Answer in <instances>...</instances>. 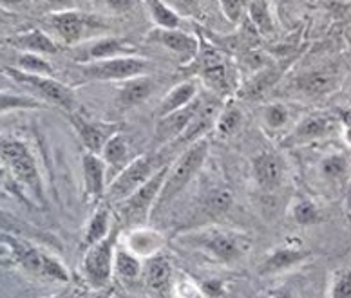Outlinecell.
<instances>
[{"label": "cell", "mask_w": 351, "mask_h": 298, "mask_svg": "<svg viewBox=\"0 0 351 298\" xmlns=\"http://www.w3.org/2000/svg\"><path fill=\"white\" fill-rule=\"evenodd\" d=\"M232 204V194L226 188H217L212 190L208 197L205 201V210L206 214L216 217V215L226 214V210L230 208Z\"/></svg>", "instance_id": "33"}, {"label": "cell", "mask_w": 351, "mask_h": 298, "mask_svg": "<svg viewBox=\"0 0 351 298\" xmlns=\"http://www.w3.org/2000/svg\"><path fill=\"white\" fill-rule=\"evenodd\" d=\"M330 298H351V268L337 269L330 286Z\"/></svg>", "instance_id": "36"}, {"label": "cell", "mask_w": 351, "mask_h": 298, "mask_svg": "<svg viewBox=\"0 0 351 298\" xmlns=\"http://www.w3.org/2000/svg\"><path fill=\"white\" fill-rule=\"evenodd\" d=\"M167 4L171 5V10H174L178 15L185 16H199L201 5L199 0H165Z\"/></svg>", "instance_id": "40"}, {"label": "cell", "mask_w": 351, "mask_h": 298, "mask_svg": "<svg viewBox=\"0 0 351 298\" xmlns=\"http://www.w3.org/2000/svg\"><path fill=\"white\" fill-rule=\"evenodd\" d=\"M101 154H104L106 163H109L110 166H121V164L125 163L127 154H129L125 138L120 134L112 136L106 143L104 150H101Z\"/></svg>", "instance_id": "30"}, {"label": "cell", "mask_w": 351, "mask_h": 298, "mask_svg": "<svg viewBox=\"0 0 351 298\" xmlns=\"http://www.w3.org/2000/svg\"><path fill=\"white\" fill-rule=\"evenodd\" d=\"M0 71L5 76H10L13 82L29 87L31 90L38 92L42 98L51 101V103L58 105L62 109L73 110V107H75V95H73V90L67 85L60 84L58 79L42 75H31V73H24V71L16 69V67H10V65H0Z\"/></svg>", "instance_id": "5"}, {"label": "cell", "mask_w": 351, "mask_h": 298, "mask_svg": "<svg viewBox=\"0 0 351 298\" xmlns=\"http://www.w3.org/2000/svg\"><path fill=\"white\" fill-rule=\"evenodd\" d=\"M2 18H5V16H4V13H2V10H0V20Z\"/></svg>", "instance_id": "51"}, {"label": "cell", "mask_w": 351, "mask_h": 298, "mask_svg": "<svg viewBox=\"0 0 351 298\" xmlns=\"http://www.w3.org/2000/svg\"><path fill=\"white\" fill-rule=\"evenodd\" d=\"M254 174L263 188L274 190L282 183L285 163L276 152H261L254 159Z\"/></svg>", "instance_id": "14"}, {"label": "cell", "mask_w": 351, "mask_h": 298, "mask_svg": "<svg viewBox=\"0 0 351 298\" xmlns=\"http://www.w3.org/2000/svg\"><path fill=\"white\" fill-rule=\"evenodd\" d=\"M197 89L196 84L194 82H183V84H178L176 87H172L169 90V95L163 98V101L160 103V118L163 116L171 114L174 110L181 109V107H185L191 101L196 99Z\"/></svg>", "instance_id": "21"}, {"label": "cell", "mask_w": 351, "mask_h": 298, "mask_svg": "<svg viewBox=\"0 0 351 298\" xmlns=\"http://www.w3.org/2000/svg\"><path fill=\"white\" fill-rule=\"evenodd\" d=\"M337 121L330 114H311L302 119L301 123L297 125L293 132L288 136L286 145L295 143H306V141H315V139L326 138L335 130Z\"/></svg>", "instance_id": "12"}, {"label": "cell", "mask_w": 351, "mask_h": 298, "mask_svg": "<svg viewBox=\"0 0 351 298\" xmlns=\"http://www.w3.org/2000/svg\"><path fill=\"white\" fill-rule=\"evenodd\" d=\"M219 4L228 22L237 24L241 20L245 10L248 8V4H250V0H219Z\"/></svg>", "instance_id": "39"}, {"label": "cell", "mask_w": 351, "mask_h": 298, "mask_svg": "<svg viewBox=\"0 0 351 298\" xmlns=\"http://www.w3.org/2000/svg\"><path fill=\"white\" fill-rule=\"evenodd\" d=\"M107 4L112 8L114 11H127L131 10L134 0H107Z\"/></svg>", "instance_id": "43"}, {"label": "cell", "mask_w": 351, "mask_h": 298, "mask_svg": "<svg viewBox=\"0 0 351 298\" xmlns=\"http://www.w3.org/2000/svg\"><path fill=\"white\" fill-rule=\"evenodd\" d=\"M271 298H293L290 293H286V291H276V293L271 295Z\"/></svg>", "instance_id": "47"}, {"label": "cell", "mask_w": 351, "mask_h": 298, "mask_svg": "<svg viewBox=\"0 0 351 298\" xmlns=\"http://www.w3.org/2000/svg\"><path fill=\"white\" fill-rule=\"evenodd\" d=\"M109 234V210L101 206V208L96 210V214L93 215V219L87 224L86 235H84V248L87 249L90 246H95L100 240H104Z\"/></svg>", "instance_id": "25"}, {"label": "cell", "mask_w": 351, "mask_h": 298, "mask_svg": "<svg viewBox=\"0 0 351 298\" xmlns=\"http://www.w3.org/2000/svg\"><path fill=\"white\" fill-rule=\"evenodd\" d=\"M171 166H161L141 188H138L134 194L125 201H121V215L129 224L145 223V219L152 214L154 204L160 197V192L165 184V179L169 175Z\"/></svg>", "instance_id": "7"}, {"label": "cell", "mask_w": 351, "mask_h": 298, "mask_svg": "<svg viewBox=\"0 0 351 298\" xmlns=\"http://www.w3.org/2000/svg\"><path fill=\"white\" fill-rule=\"evenodd\" d=\"M44 107L40 99L27 95H16L10 90H0V114L11 112V110H29Z\"/></svg>", "instance_id": "26"}, {"label": "cell", "mask_w": 351, "mask_h": 298, "mask_svg": "<svg viewBox=\"0 0 351 298\" xmlns=\"http://www.w3.org/2000/svg\"><path fill=\"white\" fill-rule=\"evenodd\" d=\"M201 109L199 98H196L194 101H191L185 107L174 110L171 114L160 118L158 125H156V139L160 143H167L174 138H181V134L189 129V125L192 123V119L196 118V114Z\"/></svg>", "instance_id": "9"}, {"label": "cell", "mask_w": 351, "mask_h": 298, "mask_svg": "<svg viewBox=\"0 0 351 298\" xmlns=\"http://www.w3.org/2000/svg\"><path fill=\"white\" fill-rule=\"evenodd\" d=\"M0 159L8 164L11 175L31 190L35 197L44 201V184L40 172L36 166L35 156L31 154L29 147L19 139H0Z\"/></svg>", "instance_id": "3"}, {"label": "cell", "mask_w": 351, "mask_h": 298, "mask_svg": "<svg viewBox=\"0 0 351 298\" xmlns=\"http://www.w3.org/2000/svg\"><path fill=\"white\" fill-rule=\"evenodd\" d=\"M279 69L276 67H270V69L261 71L256 78L252 79L250 84L246 85L245 89H243V95L246 98H256V96H261L266 89H270L271 85L276 84L277 79H279Z\"/></svg>", "instance_id": "31"}, {"label": "cell", "mask_w": 351, "mask_h": 298, "mask_svg": "<svg viewBox=\"0 0 351 298\" xmlns=\"http://www.w3.org/2000/svg\"><path fill=\"white\" fill-rule=\"evenodd\" d=\"M197 75L205 79V84L214 89L219 95H228L232 90V75H230V67L226 65V62H219L216 65H210L206 69L197 71Z\"/></svg>", "instance_id": "23"}, {"label": "cell", "mask_w": 351, "mask_h": 298, "mask_svg": "<svg viewBox=\"0 0 351 298\" xmlns=\"http://www.w3.org/2000/svg\"><path fill=\"white\" fill-rule=\"evenodd\" d=\"M241 112L234 107H228V109L221 114L219 121H217V130H219V134L223 136H230L234 134L237 129H239V125H241Z\"/></svg>", "instance_id": "38"}, {"label": "cell", "mask_w": 351, "mask_h": 298, "mask_svg": "<svg viewBox=\"0 0 351 298\" xmlns=\"http://www.w3.org/2000/svg\"><path fill=\"white\" fill-rule=\"evenodd\" d=\"M152 90H154V79L149 76H136V78L125 79L118 89L116 107L120 110L132 109L136 105L143 103L151 96Z\"/></svg>", "instance_id": "15"}, {"label": "cell", "mask_w": 351, "mask_h": 298, "mask_svg": "<svg viewBox=\"0 0 351 298\" xmlns=\"http://www.w3.org/2000/svg\"><path fill=\"white\" fill-rule=\"evenodd\" d=\"M344 138H346L348 143L351 145V129H346V132H344Z\"/></svg>", "instance_id": "48"}, {"label": "cell", "mask_w": 351, "mask_h": 298, "mask_svg": "<svg viewBox=\"0 0 351 298\" xmlns=\"http://www.w3.org/2000/svg\"><path fill=\"white\" fill-rule=\"evenodd\" d=\"M185 243L210 253L221 262H236L250 249V238L228 229L206 228L196 234L185 235Z\"/></svg>", "instance_id": "1"}, {"label": "cell", "mask_w": 351, "mask_h": 298, "mask_svg": "<svg viewBox=\"0 0 351 298\" xmlns=\"http://www.w3.org/2000/svg\"><path fill=\"white\" fill-rule=\"evenodd\" d=\"M339 118H341V121L344 123V127H346V129H351V107L350 109L339 110Z\"/></svg>", "instance_id": "46"}, {"label": "cell", "mask_w": 351, "mask_h": 298, "mask_svg": "<svg viewBox=\"0 0 351 298\" xmlns=\"http://www.w3.org/2000/svg\"><path fill=\"white\" fill-rule=\"evenodd\" d=\"M114 269L116 273L120 275V278H125V280H134L141 275L143 268H141V262L138 260L132 251L129 249H118L114 253Z\"/></svg>", "instance_id": "28"}, {"label": "cell", "mask_w": 351, "mask_h": 298, "mask_svg": "<svg viewBox=\"0 0 351 298\" xmlns=\"http://www.w3.org/2000/svg\"><path fill=\"white\" fill-rule=\"evenodd\" d=\"M49 298H71V297H67V295H58V297H49Z\"/></svg>", "instance_id": "50"}, {"label": "cell", "mask_w": 351, "mask_h": 298, "mask_svg": "<svg viewBox=\"0 0 351 298\" xmlns=\"http://www.w3.org/2000/svg\"><path fill=\"white\" fill-rule=\"evenodd\" d=\"M82 73L87 79H96V82H112V79H131L136 76H143L151 62L140 56H116L109 60H98V62H89L82 64Z\"/></svg>", "instance_id": "6"}, {"label": "cell", "mask_w": 351, "mask_h": 298, "mask_svg": "<svg viewBox=\"0 0 351 298\" xmlns=\"http://www.w3.org/2000/svg\"><path fill=\"white\" fill-rule=\"evenodd\" d=\"M180 298H205L196 284L192 282H181L180 284Z\"/></svg>", "instance_id": "42"}, {"label": "cell", "mask_w": 351, "mask_h": 298, "mask_svg": "<svg viewBox=\"0 0 351 298\" xmlns=\"http://www.w3.org/2000/svg\"><path fill=\"white\" fill-rule=\"evenodd\" d=\"M208 154V143L205 139H199V141H194L192 147L186 150L185 154L181 156L178 161L171 166L169 170V175L165 179V184L160 192V197L156 201L154 210L152 212H158L165 204H169L176 195L180 194L181 190H185V186L191 183V179L197 174V170L201 169V164L206 159Z\"/></svg>", "instance_id": "2"}, {"label": "cell", "mask_w": 351, "mask_h": 298, "mask_svg": "<svg viewBox=\"0 0 351 298\" xmlns=\"http://www.w3.org/2000/svg\"><path fill=\"white\" fill-rule=\"evenodd\" d=\"M143 280L145 286L152 291H161L171 284L172 278V264L165 255L156 253L147 260L145 268H143Z\"/></svg>", "instance_id": "19"}, {"label": "cell", "mask_w": 351, "mask_h": 298, "mask_svg": "<svg viewBox=\"0 0 351 298\" xmlns=\"http://www.w3.org/2000/svg\"><path fill=\"white\" fill-rule=\"evenodd\" d=\"M53 8H56V11H66L73 10L75 8V0H47Z\"/></svg>", "instance_id": "44"}, {"label": "cell", "mask_w": 351, "mask_h": 298, "mask_svg": "<svg viewBox=\"0 0 351 298\" xmlns=\"http://www.w3.org/2000/svg\"><path fill=\"white\" fill-rule=\"evenodd\" d=\"M149 42L160 44L167 49H171L172 53L180 55L183 60H192L196 58L197 51H199V42L194 36L186 35L180 29H165V27H156L147 35Z\"/></svg>", "instance_id": "10"}, {"label": "cell", "mask_w": 351, "mask_h": 298, "mask_svg": "<svg viewBox=\"0 0 351 298\" xmlns=\"http://www.w3.org/2000/svg\"><path fill=\"white\" fill-rule=\"evenodd\" d=\"M248 13L256 27L261 35H270L274 33V22L268 13V2L266 0H250L248 4Z\"/></svg>", "instance_id": "29"}, {"label": "cell", "mask_w": 351, "mask_h": 298, "mask_svg": "<svg viewBox=\"0 0 351 298\" xmlns=\"http://www.w3.org/2000/svg\"><path fill=\"white\" fill-rule=\"evenodd\" d=\"M266 123L274 127V129H279L282 125L288 121V110H286L285 105H270L268 109H266Z\"/></svg>", "instance_id": "41"}, {"label": "cell", "mask_w": 351, "mask_h": 298, "mask_svg": "<svg viewBox=\"0 0 351 298\" xmlns=\"http://www.w3.org/2000/svg\"><path fill=\"white\" fill-rule=\"evenodd\" d=\"M25 0H0V10H16L24 4Z\"/></svg>", "instance_id": "45"}, {"label": "cell", "mask_w": 351, "mask_h": 298, "mask_svg": "<svg viewBox=\"0 0 351 298\" xmlns=\"http://www.w3.org/2000/svg\"><path fill=\"white\" fill-rule=\"evenodd\" d=\"M8 44L13 45L15 49L33 53V55H56L58 53V45L55 44V40L40 29H29L21 35L11 36Z\"/></svg>", "instance_id": "16"}, {"label": "cell", "mask_w": 351, "mask_h": 298, "mask_svg": "<svg viewBox=\"0 0 351 298\" xmlns=\"http://www.w3.org/2000/svg\"><path fill=\"white\" fill-rule=\"evenodd\" d=\"M297 89L308 96H322L335 89L337 76L331 71H313L297 78Z\"/></svg>", "instance_id": "20"}, {"label": "cell", "mask_w": 351, "mask_h": 298, "mask_svg": "<svg viewBox=\"0 0 351 298\" xmlns=\"http://www.w3.org/2000/svg\"><path fill=\"white\" fill-rule=\"evenodd\" d=\"M147 8L151 11L152 18L158 24V27H165V29H178L180 25V15L171 5L167 4L165 0H145Z\"/></svg>", "instance_id": "27"}, {"label": "cell", "mask_w": 351, "mask_h": 298, "mask_svg": "<svg viewBox=\"0 0 351 298\" xmlns=\"http://www.w3.org/2000/svg\"><path fill=\"white\" fill-rule=\"evenodd\" d=\"M131 251L134 255H145V257H154L160 249V238L156 234H147V232H134L131 235Z\"/></svg>", "instance_id": "32"}, {"label": "cell", "mask_w": 351, "mask_h": 298, "mask_svg": "<svg viewBox=\"0 0 351 298\" xmlns=\"http://www.w3.org/2000/svg\"><path fill=\"white\" fill-rule=\"evenodd\" d=\"M16 69L31 73V75H42L49 76L51 65L42 58L40 55H33V53H24L16 58Z\"/></svg>", "instance_id": "34"}, {"label": "cell", "mask_w": 351, "mask_h": 298, "mask_svg": "<svg viewBox=\"0 0 351 298\" xmlns=\"http://www.w3.org/2000/svg\"><path fill=\"white\" fill-rule=\"evenodd\" d=\"M293 219L301 226H315V224H319L322 221V215L315 204L310 203V201H301L293 208Z\"/></svg>", "instance_id": "37"}, {"label": "cell", "mask_w": 351, "mask_h": 298, "mask_svg": "<svg viewBox=\"0 0 351 298\" xmlns=\"http://www.w3.org/2000/svg\"><path fill=\"white\" fill-rule=\"evenodd\" d=\"M71 123L76 129V132L80 134V139L84 141L89 152L93 154H98L104 150L106 143L109 141L112 136L116 134L114 125H109L106 127V123H93V121H87L82 116H69Z\"/></svg>", "instance_id": "13"}, {"label": "cell", "mask_w": 351, "mask_h": 298, "mask_svg": "<svg viewBox=\"0 0 351 298\" xmlns=\"http://www.w3.org/2000/svg\"><path fill=\"white\" fill-rule=\"evenodd\" d=\"M310 257L308 251L295 248H277L259 264V275H276L281 271H288L290 268L301 264L304 258Z\"/></svg>", "instance_id": "18"}, {"label": "cell", "mask_w": 351, "mask_h": 298, "mask_svg": "<svg viewBox=\"0 0 351 298\" xmlns=\"http://www.w3.org/2000/svg\"><path fill=\"white\" fill-rule=\"evenodd\" d=\"M84 181H86V197L100 199L106 192V163L93 152L82 158Z\"/></svg>", "instance_id": "17"}, {"label": "cell", "mask_w": 351, "mask_h": 298, "mask_svg": "<svg viewBox=\"0 0 351 298\" xmlns=\"http://www.w3.org/2000/svg\"><path fill=\"white\" fill-rule=\"evenodd\" d=\"M47 24L55 29V33L60 36L66 44H76L86 33V27L89 25V18L84 13L75 10L53 11L47 15Z\"/></svg>", "instance_id": "11"}, {"label": "cell", "mask_w": 351, "mask_h": 298, "mask_svg": "<svg viewBox=\"0 0 351 298\" xmlns=\"http://www.w3.org/2000/svg\"><path fill=\"white\" fill-rule=\"evenodd\" d=\"M131 45H127L125 42H121L118 38H104L98 40L96 44H93L89 49H86V55L82 56L84 64L89 62H98V60H109L120 56V53H131Z\"/></svg>", "instance_id": "22"}, {"label": "cell", "mask_w": 351, "mask_h": 298, "mask_svg": "<svg viewBox=\"0 0 351 298\" xmlns=\"http://www.w3.org/2000/svg\"><path fill=\"white\" fill-rule=\"evenodd\" d=\"M350 172V161L344 154H331L322 161V174L328 179H344Z\"/></svg>", "instance_id": "35"}, {"label": "cell", "mask_w": 351, "mask_h": 298, "mask_svg": "<svg viewBox=\"0 0 351 298\" xmlns=\"http://www.w3.org/2000/svg\"><path fill=\"white\" fill-rule=\"evenodd\" d=\"M154 174L152 158L141 156V158L134 159L132 163L127 164L123 172L112 181V184L107 190V197H109L110 203H121V201L131 197L136 190L141 188Z\"/></svg>", "instance_id": "8"}, {"label": "cell", "mask_w": 351, "mask_h": 298, "mask_svg": "<svg viewBox=\"0 0 351 298\" xmlns=\"http://www.w3.org/2000/svg\"><path fill=\"white\" fill-rule=\"evenodd\" d=\"M346 40H348V44L351 45V25L346 29Z\"/></svg>", "instance_id": "49"}, {"label": "cell", "mask_w": 351, "mask_h": 298, "mask_svg": "<svg viewBox=\"0 0 351 298\" xmlns=\"http://www.w3.org/2000/svg\"><path fill=\"white\" fill-rule=\"evenodd\" d=\"M27 243L13 235L0 234V268H13L21 264Z\"/></svg>", "instance_id": "24"}, {"label": "cell", "mask_w": 351, "mask_h": 298, "mask_svg": "<svg viewBox=\"0 0 351 298\" xmlns=\"http://www.w3.org/2000/svg\"><path fill=\"white\" fill-rule=\"evenodd\" d=\"M118 229H110L104 240L86 249L82 258V275L93 289H104L110 282V275L114 269V253Z\"/></svg>", "instance_id": "4"}]
</instances>
